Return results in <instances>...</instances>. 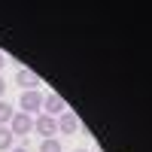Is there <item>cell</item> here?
Here are the masks:
<instances>
[{
  "label": "cell",
  "mask_w": 152,
  "mask_h": 152,
  "mask_svg": "<svg viewBox=\"0 0 152 152\" xmlns=\"http://www.w3.org/2000/svg\"><path fill=\"white\" fill-rule=\"evenodd\" d=\"M79 131V119H76L73 110H64L58 116V134H76Z\"/></svg>",
  "instance_id": "obj_6"
},
{
  "label": "cell",
  "mask_w": 152,
  "mask_h": 152,
  "mask_svg": "<svg viewBox=\"0 0 152 152\" xmlns=\"http://www.w3.org/2000/svg\"><path fill=\"white\" fill-rule=\"evenodd\" d=\"M3 91H6V79L0 76V97H3Z\"/></svg>",
  "instance_id": "obj_10"
},
{
  "label": "cell",
  "mask_w": 152,
  "mask_h": 152,
  "mask_svg": "<svg viewBox=\"0 0 152 152\" xmlns=\"http://www.w3.org/2000/svg\"><path fill=\"white\" fill-rule=\"evenodd\" d=\"M34 134H40L43 140H49V137L58 134V119L46 116V113H40V116H34Z\"/></svg>",
  "instance_id": "obj_3"
},
{
  "label": "cell",
  "mask_w": 152,
  "mask_h": 152,
  "mask_svg": "<svg viewBox=\"0 0 152 152\" xmlns=\"http://www.w3.org/2000/svg\"><path fill=\"white\" fill-rule=\"evenodd\" d=\"M40 152H64L58 137H49V140H40Z\"/></svg>",
  "instance_id": "obj_8"
},
{
  "label": "cell",
  "mask_w": 152,
  "mask_h": 152,
  "mask_svg": "<svg viewBox=\"0 0 152 152\" xmlns=\"http://www.w3.org/2000/svg\"><path fill=\"white\" fill-rule=\"evenodd\" d=\"M73 152H88V149H73Z\"/></svg>",
  "instance_id": "obj_13"
},
{
  "label": "cell",
  "mask_w": 152,
  "mask_h": 152,
  "mask_svg": "<svg viewBox=\"0 0 152 152\" xmlns=\"http://www.w3.org/2000/svg\"><path fill=\"white\" fill-rule=\"evenodd\" d=\"M9 152H28V149H24V146H12Z\"/></svg>",
  "instance_id": "obj_12"
},
{
  "label": "cell",
  "mask_w": 152,
  "mask_h": 152,
  "mask_svg": "<svg viewBox=\"0 0 152 152\" xmlns=\"http://www.w3.org/2000/svg\"><path fill=\"white\" fill-rule=\"evenodd\" d=\"M15 82L24 88V91H40V85H43V79L34 70H28V67H18L15 70Z\"/></svg>",
  "instance_id": "obj_4"
},
{
  "label": "cell",
  "mask_w": 152,
  "mask_h": 152,
  "mask_svg": "<svg viewBox=\"0 0 152 152\" xmlns=\"http://www.w3.org/2000/svg\"><path fill=\"white\" fill-rule=\"evenodd\" d=\"M12 116H15V107L6 104V100H0V128H6V125L12 122Z\"/></svg>",
  "instance_id": "obj_7"
},
{
  "label": "cell",
  "mask_w": 152,
  "mask_h": 152,
  "mask_svg": "<svg viewBox=\"0 0 152 152\" xmlns=\"http://www.w3.org/2000/svg\"><path fill=\"white\" fill-rule=\"evenodd\" d=\"M12 143H15L12 131H9V128H0V152H9V149H12Z\"/></svg>",
  "instance_id": "obj_9"
},
{
  "label": "cell",
  "mask_w": 152,
  "mask_h": 152,
  "mask_svg": "<svg viewBox=\"0 0 152 152\" xmlns=\"http://www.w3.org/2000/svg\"><path fill=\"white\" fill-rule=\"evenodd\" d=\"M3 67H6V55L0 52V70H3Z\"/></svg>",
  "instance_id": "obj_11"
},
{
  "label": "cell",
  "mask_w": 152,
  "mask_h": 152,
  "mask_svg": "<svg viewBox=\"0 0 152 152\" xmlns=\"http://www.w3.org/2000/svg\"><path fill=\"white\" fill-rule=\"evenodd\" d=\"M64 110H67V104H64V97H61V94H46V97H43V113H46V116L58 119Z\"/></svg>",
  "instance_id": "obj_5"
},
{
  "label": "cell",
  "mask_w": 152,
  "mask_h": 152,
  "mask_svg": "<svg viewBox=\"0 0 152 152\" xmlns=\"http://www.w3.org/2000/svg\"><path fill=\"white\" fill-rule=\"evenodd\" d=\"M6 128L12 131V137H24V134H34V116H28V113H18L12 116V122L6 125Z\"/></svg>",
  "instance_id": "obj_2"
},
{
  "label": "cell",
  "mask_w": 152,
  "mask_h": 152,
  "mask_svg": "<svg viewBox=\"0 0 152 152\" xmlns=\"http://www.w3.org/2000/svg\"><path fill=\"white\" fill-rule=\"evenodd\" d=\"M18 113L40 116L43 113V91H21L18 94Z\"/></svg>",
  "instance_id": "obj_1"
}]
</instances>
